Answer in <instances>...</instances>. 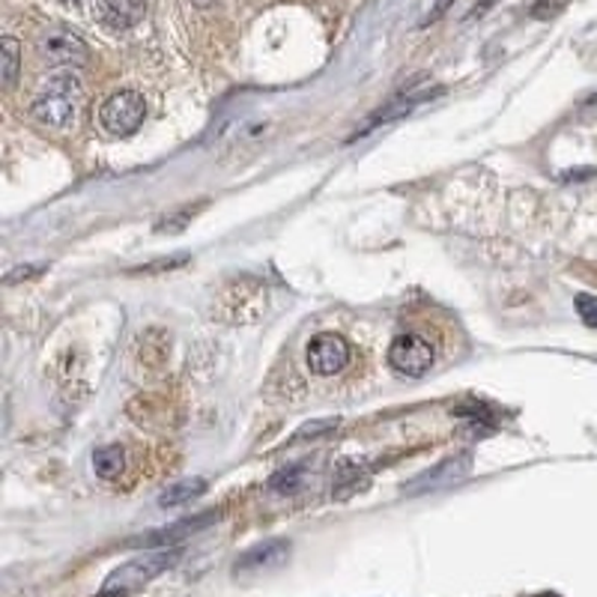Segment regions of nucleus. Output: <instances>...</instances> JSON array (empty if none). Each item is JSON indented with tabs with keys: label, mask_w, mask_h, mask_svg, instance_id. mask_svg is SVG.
Returning <instances> with one entry per match:
<instances>
[{
	"label": "nucleus",
	"mask_w": 597,
	"mask_h": 597,
	"mask_svg": "<svg viewBox=\"0 0 597 597\" xmlns=\"http://www.w3.org/2000/svg\"><path fill=\"white\" fill-rule=\"evenodd\" d=\"M433 361H436V350L424 334H397L389 346V365L401 377H424L433 368Z\"/></svg>",
	"instance_id": "4"
},
{
	"label": "nucleus",
	"mask_w": 597,
	"mask_h": 597,
	"mask_svg": "<svg viewBox=\"0 0 597 597\" xmlns=\"http://www.w3.org/2000/svg\"><path fill=\"white\" fill-rule=\"evenodd\" d=\"M46 269V266H22V269H12L7 275V284H15V281H24V278H30V275H39Z\"/></svg>",
	"instance_id": "17"
},
{
	"label": "nucleus",
	"mask_w": 597,
	"mask_h": 597,
	"mask_svg": "<svg viewBox=\"0 0 597 597\" xmlns=\"http://www.w3.org/2000/svg\"><path fill=\"white\" fill-rule=\"evenodd\" d=\"M179 559V549H155V552H143L138 559L119 564L117 571L111 573L102 585V595H129L138 592L147 583H153L158 573H165L167 568H174V561Z\"/></svg>",
	"instance_id": "2"
},
{
	"label": "nucleus",
	"mask_w": 597,
	"mask_h": 597,
	"mask_svg": "<svg viewBox=\"0 0 597 597\" xmlns=\"http://www.w3.org/2000/svg\"><path fill=\"white\" fill-rule=\"evenodd\" d=\"M573 302H576V314H580V320H583L588 329H597V298L588 296V293H580Z\"/></svg>",
	"instance_id": "15"
},
{
	"label": "nucleus",
	"mask_w": 597,
	"mask_h": 597,
	"mask_svg": "<svg viewBox=\"0 0 597 597\" xmlns=\"http://www.w3.org/2000/svg\"><path fill=\"white\" fill-rule=\"evenodd\" d=\"M143 117H147V102L135 90H119V93L107 96L105 105L99 107V123L114 138L135 135V131L141 129Z\"/></svg>",
	"instance_id": "3"
},
{
	"label": "nucleus",
	"mask_w": 597,
	"mask_h": 597,
	"mask_svg": "<svg viewBox=\"0 0 597 597\" xmlns=\"http://www.w3.org/2000/svg\"><path fill=\"white\" fill-rule=\"evenodd\" d=\"M305 361H308L310 373L317 377H334L350 365V346L341 334L322 332L314 334L305 346Z\"/></svg>",
	"instance_id": "6"
},
{
	"label": "nucleus",
	"mask_w": 597,
	"mask_h": 597,
	"mask_svg": "<svg viewBox=\"0 0 597 597\" xmlns=\"http://www.w3.org/2000/svg\"><path fill=\"white\" fill-rule=\"evenodd\" d=\"M18 69H22V48L12 36H7L3 39V87L7 90H12L18 81Z\"/></svg>",
	"instance_id": "13"
},
{
	"label": "nucleus",
	"mask_w": 597,
	"mask_h": 597,
	"mask_svg": "<svg viewBox=\"0 0 597 597\" xmlns=\"http://www.w3.org/2000/svg\"><path fill=\"white\" fill-rule=\"evenodd\" d=\"M39 58L54 69H78L90 60V48L81 36L66 27H51L39 36Z\"/></svg>",
	"instance_id": "5"
},
{
	"label": "nucleus",
	"mask_w": 597,
	"mask_h": 597,
	"mask_svg": "<svg viewBox=\"0 0 597 597\" xmlns=\"http://www.w3.org/2000/svg\"><path fill=\"white\" fill-rule=\"evenodd\" d=\"M215 520H218V513L215 511L198 513V517H191V520H179V523L167 525V529H162V532H153V535L147 537L143 544H153V547H170V544H177V541H182V537H189L194 535V532L206 529V525L215 523Z\"/></svg>",
	"instance_id": "8"
},
{
	"label": "nucleus",
	"mask_w": 597,
	"mask_h": 597,
	"mask_svg": "<svg viewBox=\"0 0 597 597\" xmlns=\"http://www.w3.org/2000/svg\"><path fill=\"white\" fill-rule=\"evenodd\" d=\"M298 484H302V466H287V469H281V472H275V475L269 478V490H272V493H281V496L296 493Z\"/></svg>",
	"instance_id": "14"
},
{
	"label": "nucleus",
	"mask_w": 597,
	"mask_h": 597,
	"mask_svg": "<svg viewBox=\"0 0 597 597\" xmlns=\"http://www.w3.org/2000/svg\"><path fill=\"white\" fill-rule=\"evenodd\" d=\"M93 469L99 478L114 481V478L123 475V469H126V452H123L119 445H102V448H96Z\"/></svg>",
	"instance_id": "10"
},
{
	"label": "nucleus",
	"mask_w": 597,
	"mask_h": 597,
	"mask_svg": "<svg viewBox=\"0 0 597 597\" xmlns=\"http://www.w3.org/2000/svg\"><path fill=\"white\" fill-rule=\"evenodd\" d=\"M81 81L72 72H54L39 84L34 102H30V114L46 129H66L81 107Z\"/></svg>",
	"instance_id": "1"
},
{
	"label": "nucleus",
	"mask_w": 597,
	"mask_h": 597,
	"mask_svg": "<svg viewBox=\"0 0 597 597\" xmlns=\"http://www.w3.org/2000/svg\"><path fill=\"white\" fill-rule=\"evenodd\" d=\"M564 3H568V0H537L535 7H532V15H535V18H549V15H556Z\"/></svg>",
	"instance_id": "16"
},
{
	"label": "nucleus",
	"mask_w": 597,
	"mask_h": 597,
	"mask_svg": "<svg viewBox=\"0 0 597 597\" xmlns=\"http://www.w3.org/2000/svg\"><path fill=\"white\" fill-rule=\"evenodd\" d=\"M203 490H206V481H203V478H182V481L170 484V487L162 493L158 505H162V508H177V505H186V501H191L194 496H201Z\"/></svg>",
	"instance_id": "11"
},
{
	"label": "nucleus",
	"mask_w": 597,
	"mask_h": 597,
	"mask_svg": "<svg viewBox=\"0 0 597 597\" xmlns=\"http://www.w3.org/2000/svg\"><path fill=\"white\" fill-rule=\"evenodd\" d=\"M147 15V0H96V18L107 30H131Z\"/></svg>",
	"instance_id": "7"
},
{
	"label": "nucleus",
	"mask_w": 597,
	"mask_h": 597,
	"mask_svg": "<svg viewBox=\"0 0 597 597\" xmlns=\"http://www.w3.org/2000/svg\"><path fill=\"white\" fill-rule=\"evenodd\" d=\"M368 487V472L356 463H344L338 469V478H334V493L344 499V496H353L358 490Z\"/></svg>",
	"instance_id": "12"
},
{
	"label": "nucleus",
	"mask_w": 597,
	"mask_h": 597,
	"mask_svg": "<svg viewBox=\"0 0 597 597\" xmlns=\"http://www.w3.org/2000/svg\"><path fill=\"white\" fill-rule=\"evenodd\" d=\"M290 547L281 544V541H269V544H261V547L249 549L242 559L237 561V571H257V568H269V564H278L284 559Z\"/></svg>",
	"instance_id": "9"
}]
</instances>
